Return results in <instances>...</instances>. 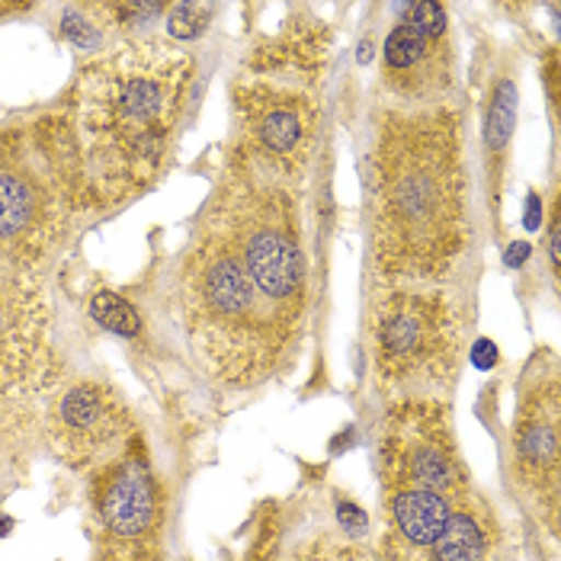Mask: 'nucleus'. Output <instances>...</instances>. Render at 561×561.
Wrapping results in <instances>:
<instances>
[{
  "instance_id": "f257e3e1",
  "label": "nucleus",
  "mask_w": 561,
  "mask_h": 561,
  "mask_svg": "<svg viewBox=\"0 0 561 561\" xmlns=\"http://www.w3.org/2000/svg\"><path fill=\"white\" fill-rule=\"evenodd\" d=\"M299 180L231 145L180 270L186 341L228 389H254L299 353L308 257Z\"/></svg>"
},
{
  "instance_id": "f03ea898",
  "label": "nucleus",
  "mask_w": 561,
  "mask_h": 561,
  "mask_svg": "<svg viewBox=\"0 0 561 561\" xmlns=\"http://www.w3.org/2000/svg\"><path fill=\"white\" fill-rule=\"evenodd\" d=\"M373 276L443 283L472 248L466 106H376L366 151Z\"/></svg>"
},
{
  "instance_id": "7ed1b4c3",
  "label": "nucleus",
  "mask_w": 561,
  "mask_h": 561,
  "mask_svg": "<svg viewBox=\"0 0 561 561\" xmlns=\"http://www.w3.org/2000/svg\"><path fill=\"white\" fill-rule=\"evenodd\" d=\"M379 561H501L504 526L476 484L446 401L389 404L379 439Z\"/></svg>"
},
{
  "instance_id": "20e7f679",
  "label": "nucleus",
  "mask_w": 561,
  "mask_h": 561,
  "mask_svg": "<svg viewBox=\"0 0 561 561\" xmlns=\"http://www.w3.org/2000/svg\"><path fill=\"white\" fill-rule=\"evenodd\" d=\"M196 58L171 39L131 36L81 68L65 113L90 209L141 196L168 168Z\"/></svg>"
},
{
  "instance_id": "39448f33",
  "label": "nucleus",
  "mask_w": 561,
  "mask_h": 561,
  "mask_svg": "<svg viewBox=\"0 0 561 561\" xmlns=\"http://www.w3.org/2000/svg\"><path fill=\"white\" fill-rule=\"evenodd\" d=\"M90 209L65 113L0 123V266L36 270Z\"/></svg>"
},
{
  "instance_id": "423d86ee",
  "label": "nucleus",
  "mask_w": 561,
  "mask_h": 561,
  "mask_svg": "<svg viewBox=\"0 0 561 561\" xmlns=\"http://www.w3.org/2000/svg\"><path fill=\"white\" fill-rule=\"evenodd\" d=\"M331 33L299 23L251 51L231 84L234 145L302 183L321 129V84Z\"/></svg>"
},
{
  "instance_id": "0eeeda50",
  "label": "nucleus",
  "mask_w": 561,
  "mask_h": 561,
  "mask_svg": "<svg viewBox=\"0 0 561 561\" xmlns=\"http://www.w3.org/2000/svg\"><path fill=\"white\" fill-rule=\"evenodd\" d=\"M366 353L376 389L398 401H446L466 356L462 305L443 283L369 279Z\"/></svg>"
},
{
  "instance_id": "6e6552de",
  "label": "nucleus",
  "mask_w": 561,
  "mask_h": 561,
  "mask_svg": "<svg viewBox=\"0 0 561 561\" xmlns=\"http://www.w3.org/2000/svg\"><path fill=\"white\" fill-rule=\"evenodd\" d=\"M84 519L93 561H164L168 488L138 443L90 472Z\"/></svg>"
},
{
  "instance_id": "1a4fd4ad",
  "label": "nucleus",
  "mask_w": 561,
  "mask_h": 561,
  "mask_svg": "<svg viewBox=\"0 0 561 561\" xmlns=\"http://www.w3.org/2000/svg\"><path fill=\"white\" fill-rule=\"evenodd\" d=\"M511 472L523 504L552 539H559L561 376L556 359H539L523 379L511 427Z\"/></svg>"
},
{
  "instance_id": "9d476101",
  "label": "nucleus",
  "mask_w": 561,
  "mask_h": 561,
  "mask_svg": "<svg viewBox=\"0 0 561 561\" xmlns=\"http://www.w3.org/2000/svg\"><path fill=\"white\" fill-rule=\"evenodd\" d=\"M51 305L36 270L0 266V404L20 408L61 386Z\"/></svg>"
},
{
  "instance_id": "9b49d317",
  "label": "nucleus",
  "mask_w": 561,
  "mask_h": 561,
  "mask_svg": "<svg viewBox=\"0 0 561 561\" xmlns=\"http://www.w3.org/2000/svg\"><path fill=\"white\" fill-rule=\"evenodd\" d=\"M379 81L389 106L424 110L453 100L456 90V39L443 3L421 0L404 7L382 43Z\"/></svg>"
},
{
  "instance_id": "f8f14e48",
  "label": "nucleus",
  "mask_w": 561,
  "mask_h": 561,
  "mask_svg": "<svg viewBox=\"0 0 561 561\" xmlns=\"http://www.w3.org/2000/svg\"><path fill=\"white\" fill-rule=\"evenodd\" d=\"M45 439L61 466L96 472L138 443L129 401L103 379H78L55 391L45 414Z\"/></svg>"
},
{
  "instance_id": "ddd939ff",
  "label": "nucleus",
  "mask_w": 561,
  "mask_h": 561,
  "mask_svg": "<svg viewBox=\"0 0 561 561\" xmlns=\"http://www.w3.org/2000/svg\"><path fill=\"white\" fill-rule=\"evenodd\" d=\"M517 75H511V65L497 68L491 75V84L484 87V171H488V203L494 225L501 221L511 141L517 129Z\"/></svg>"
},
{
  "instance_id": "4468645a",
  "label": "nucleus",
  "mask_w": 561,
  "mask_h": 561,
  "mask_svg": "<svg viewBox=\"0 0 561 561\" xmlns=\"http://www.w3.org/2000/svg\"><path fill=\"white\" fill-rule=\"evenodd\" d=\"M279 561H379L369 546H363L353 536L337 533H314L311 539H302L293 546Z\"/></svg>"
},
{
  "instance_id": "2eb2a0df",
  "label": "nucleus",
  "mask_w": 561,
  "mask_h": 561,
  "mask_svg": "<svg viewBox=\"0 0 561 561\" xmlns=\"http://www.w3.org/2000/svg\"><path fill=\"white\" fill-rule=\"evenodd\" d=\"M93 314H96V321L103 324V328H110V331H116V334H135L138 331V318H135V311L129 308V302H123L119 296H113V293H100L96 299H93Z\"/></svg>"
},
{
  "instance_id": "dca6fc26",
  "label": "nucleus",
  "mask_w": 561,
  "mask_h": 561,
  "mask_svg": "<svg viewBox=\"0 0 561 561\" xmlns=\"http://www.w3.org/2000/svg\"><path fill=\"white\" fill-rule=\"evenodd\" d=\"M561 209H559V193L552 199V216H549V260H552V276L559 279L561 270Z\"/></svg>"
},
{
  "instance_id": "f3484780",
  "label": "nucleus",
  "mask_w": 561,
  "mask_h": 561,
  "mask_svg": "<svg viewBox=\"0 0 561 561\" xmlns=\"http://www.w3.org/2000/svg\"><path fill=\"white\" fill-rule=\"evenodd\" d=\"M7 408L10 404H0V449H3V439H7V424H10V417H7Z\"/></svg>"
}]
</instances>
